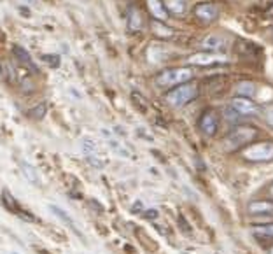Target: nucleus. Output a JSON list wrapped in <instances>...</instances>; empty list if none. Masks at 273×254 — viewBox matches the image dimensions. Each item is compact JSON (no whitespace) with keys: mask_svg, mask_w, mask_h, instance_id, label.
I'll use <instances>...</instances> for the list:
<instances>
[{"mask_svg":"<svg viewBox=\"0 0 273 254\" xmlns=\"http://www.w3.org/2000/svg\"><path fill=\"white\" fill-rule=\"evenodd\" d=\"M256 84L252 81H242L236 84V93H238V97H245V98H251L256 95Z\"/></svg>","mask_w":273,"mask_h":254,"instance_id":"obj_15","label":"nucleus"},{"mask_svg":"<svg viewBox=\"0 0 273 254\" xmlns=\"http://www.w3.org/2000/svg\"><path fill=\"white\" fill-rule=\"evenodd\" d=\"M249 212L252 216H273V202L270 200H256L249 204Z\"/></svg>","mask_w":273,"mask_h":254,"instance_id":"obj_10","label":"nucleus"},{"mask_svg":"<svg viewBox=\"0 0 273 254\" xmlns=\"http://www.w3.org/2000/svg\"><path fill=\"white\" fill-rule=\"evenodd\" d=\"M270 254H273V247H271V249H270Z\"/></svg>","mask_w":273,"mask_h":254,"instance_id":"obj_26","label":"nucleus"},{"mask_svg":"<svg viewBox=\"0 0 273 254\" xmlns=\"http://www.w3.org/2000/svg\"><path fill=\"white\" fill-rule=\"evenodd\" d=\"M21 168H23V174H25V177L28 179L30 182H34L35 186H41V181H39V176H37V172H35L34 168L28 165V163H23L21 165Z\"/></svg>","mask_w":273,"mask_h":254,"instance_id":"obj_17","label":"nucleus"},{"mask_svg":"<svg viewBox=\"0 0 273 254\" xmlns=\"http://www.w3.org/2000/svg\"><path fill=\"white\" fill-rule=\"evenodd\" d=\"M81 148L88 156H95V151H97V144H95L91 138H82L81 140Z\"/></svg>","mask_w":273,"mask_h":254,"instance_id":"obj_20","label":"nucleus"},{"mask_svg":"<svg viewBox=\"0 0 273 254\" xmlns=\"http://www.w3.org/2000/svg\"><path fill=\"white\" fill-rule=\"evenodd\" d=\"M195 16L203 23H214L217 18H219V7L212 2L198 4L195 7Z\"/></svg>","mask_w":273,"mask_h":254,"instance_id":"obj_7","label":"nucleus"},{"mask_svg":"<svg viewBox=\"0 0 273 254\" xmlns=\"http://www.w3.org/2000/svg\"><path fill=\"white\" fill-rule=\"evenodd\" d=\"M270 193H271V196H273V186H271V189H270Z\"/></svg>","mask_w":273,"mask_h":254,"instance_id":"obj_25","label":"nucleus"},{"mask_svg":"<svg viewBox=\"0 0 273 254\" xmlns=\"http://www.w3.org/2000/svg\"><path fill=\"white\" fill-rule=\"evenodd\" d=\"M217 128H219V118H217V114L214 110H207L200 118V130L207 137H214L217 133Z\"/></svg>","mask_w":273,"mask_h":254,"instance_id":"obj_8","label":"nucleus"},{"mask_svg":"<svg viewBox=\"0 0 273 254\" xmlns=\"http://www.w3.org/2000/svg\"><path fill=\"white\" fill-rule=\"evenodd\" d=\"M201 46H203V49L210 51V53H219V51L226 49V41L219 35H208V37L203 39Z\"/></svg>","mask_w":273,"mask_h":254,"instance_id":"obj_13","label":"nucleus"},{"mask_svg":"<svg viewBox=\"0 0 273 254\" xmlns=\"http://www.w3.org/2000/svg\"><path fill=\"white\" fill-rule=\"evenodd\" d=\"M49 209L53 210V212L56 214V216L60 217V219H63V221H65L67 224H70V226H72V228H76V226H74V219H72V217H70L69 214H67V212H65V210H63V209L56 207V205H49Z\"/></svg>","mask_w":273,"mask_h":254,"instance_id":"obj_18","label":"nucleus"},{"mask_svg":"<svg viewBox=\"0 0 273 254\" xmlns=\"http://www.w3.org/2000/svg\"><path fill=\"white\" fill-rule=\"evenodd\" d=\"M44 112H46V105H42V104L30 110L32 118H35V120H41V118H44Z\"/></svg>","mask_w":273,"mask_h":254,"instance_id":"obj_23","label":"nucleus"},{"mask_svg":"<svg viewBox=\"0 0 273 254\" xmlns=\"http://www.w3.org/2000/svg\"><path fill=\"white\" fill-rule=\"evenodd\" d=\"M252 233H254L256 237H259V239H271L273 237V223L252 226Z\"/></svg>","mask_w":273,"mask_h":254,"instance_id":"obj_16","label":"nucleus"},{"mask_svg":"<svg viewBox=\"0 0 273 254\" xmlns=\"http://www.w3.org/2000/svg\"><path fill=\"white\" fill-rule=\"evenodd\" d=\"M42 62H46L51 69L60 67V57H58V54H44V57H42Z\"/></svg>","mask_w":273,"mask_h":254,"instance_id":"obj_21","label":"nucleus"},{"mask_svg":"<svg viewBox=\"0 0 273 254\" xmlns=\"http://www.w3.org/2000/svg\"><path fill=\"white\" fill-rule=\"evenodd\" d=\"M153 30H154V34L160 35V37H170V35H172V29H167L161 21H154Z\"/></svg>","mask_w":273,"mask_h":254,"instance_id":"obj_19","label":"nucleus"},{"mask_svg":"<svg viewBox=\"0 0 273 254\" xmlns=\"http://www.w3.org/2000/svg\"><path fill=\"white\" fill-rule=\"evenodd\" d=\"M264 120H266L268 125L273 126V105H270V107H266V109H264Z\"/></svg>","mask_w":273,"mask_h":254,"instance_id":"obj_24","label":"nucleus"},{"mask_svg":"<svg viewBox=\"0 0 273 254\" xmlns=\"http://www.w3.org/2000/svg\"><path fill=\"white\" fill-rule=\"evenodd\" d=\"M256 135H258V132L254 128H251V126H238V128H235L224 138V149L233 151L242 148V146L254 140Z\"/></svg>","mask_w":273,"mask_h":254,"instance_id":"obj_3","label":"nucleus"},{"mask_svg":"<svg viewBox=\"0 0 273 254\" xmlns=\"http://www.w3.org/2000/svg\"><path fill=\"white\" fill-rule=\"evenodd\" d=\"M244 158L254 163H264L273 160V142H258L244 149Z\"/></svg>","mask_w":273,"mask_h":254,"instance_id":"obj_4","label":"nucleus"},{"mask_svg":"<svg viewBox=\"0 0 273 254\" xmlns=\"http://www.w3.org/2000/svg\"><path fill=\"white\" fill-rule=\"evenodd\" d=\"M109 146H110V148H112L114 151H116L117 154H121L123 158H126V156H128V154H130L128 151H126V149H123L121 146H119V142H117V140H114V138H110V140H109Z\"/></svg>","mask_w":273,"mask_h":254,"instance_id":"obj_22","label":"nucleus"},{"mask_svg":"<svg viewBox=\"0 0 273 254\" xmlns=\"http://www.w3.org/2000/svg\"><path fill=\"white\" fill-rule=\"evenodd\" d=\"M126 23H128L130 32H140L144 29V18H142L140 9L130 6L128 11H126Z\"/></svg>","mask_w":273,"mask_h":254,"instance_id":"obj_9","label":"nucleus"},{"mask_svg":"<svg viewBox=\"0 0 273 254\" xmlns=\"http://www.w3.org/2000/svg\"><path fill=\"white\" fill-rule=\"evenodd\" d=\"M231 109L235 110L238 116H258L261 112L259 107L251 100V98L245 97H235L231 100Z\"/></svg>","mask_w":273,"mask_h":254,"instance_id":"obj_5","label":"nucleus"},{"mask_svg":"<svg viewBox=\"0 0 273 254\" xmlns=\"http://www.w3.org/2000/svg\"><path fill=\"white\" fill-rule=\"evenodd\" d=\"M191 65H217V63H226V57L221 53H210V51H203V53L193 54L188 60Z\"/></svg>","mask_w":273,"mask_h":254,"instance_id":"obj_6","label":"nucleus"},{"mask_svg":"<svg viewBox=\"0 0 273 254\" xmlns=\"http://www.w3.org/2000/svg\"><path fill=\"white\" fill-rule=\"evenodd\" d=\"M13 53H14V57H16V60H18L21 65H25L26 69H30L34 74H39V67L35 65L34 60H32V57H30V53L26 49H23L21 46H14L13 47Z\"/></svg>","mask_w":273,"mask_h":254,"instance_id":"obj_11","label":"nucleus"},{"mask_svg":"<svg viewBox=\"0 0 273 254\" xmlns=\"http://www.w3.org/2000/svg\"><path fill=\"white\" fill-rule=\"evenodd\" d=\"M195 77V72L188 67H179V69H167L161 74H158L156 77V84L160 88H173V86L184 84V82H189Z\"/></svg>","mask_w":273,"mask_h":254,"instance_id":"obj_1","label":"nucleus"},{"mask_svg":"<svg viewBox=\"0 0 273 254\" xmlns=\"http://www.w3.org/2000/svg\"><path fill=\"white\" fill-rule=\"evenodd\" d=\"M198 95V86L195 82H184V84L177 86L175 90H172L167 95V104L172 107H184L188 105L189 102H193Z\"/></svg>","mask_w":273,"mask_h":254,"instance_id":"obj_2","label":"nucleus"},{"mask_svg":"<svg viewBox=\"0 0 273 254\" xmlns=\"http://www.w3.org/2000/svg\"><path fill=\"white\" fill-rule=\"evenodd\" d=\"M163 6L168 14L180 16L188 11V0H163Z\"/></svg>","mask_w":273,"mask_h":254,"instance_id":"obj_14","label":"nucleus"},{"mask_svg":"<svg viewBox=\"0 0 273 254\" xmlns=\"http://www.w3.org/2000/svg\"><path fill=\"white\" fill-rule=\"evenodd\" d=\"M147 9L156 21L165 23L168 19V13L163 6V0H147Z\"/></svg>","mask_w":273,"mask_h":254,"instance_id":"obj_12","label":"nucleus"}]
</instances>
